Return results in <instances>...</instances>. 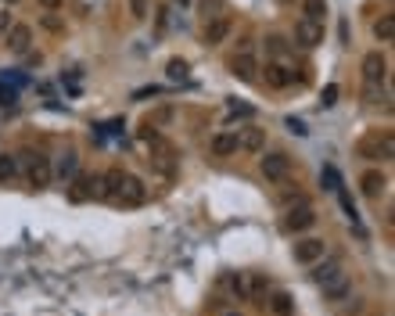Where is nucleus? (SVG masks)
I'll return each instance as SVG.
<instances>
[{
    "label": "nucleus",
    "mask_w": 395,
    "mask_h": 316,
    "mask_svg": "<svg viewBox=\"0 0 395 316\" xmlns=\"http://www.w3.org/2000/svg\"><path fill=\"white\" fill-rule=\"evenodd\" d=\"M302 19L309 22H327V0H302Z\"/></svg>",
    "instance_id": "4be33fe9"
},
{
    "label": "nucleus",
    "mask_w": 395,
    "mask_h": 316,
    "mask_svg": "<svg viewBox=\"0 0 395 316\" xmlns=\"http://www.w3.org/2000/svg\"><path fill=\"white\" fill-rule=\"evenodd\" d=\"M284 126H288V130H291L295 137H306V133H309V130H306V122H302V119H295V115L284 119Z\"/></svg>",
    "instance_id": "72a5a7b5"
},
{
    "label": "nucleus",
    "mask_w": 395,
    "mask_h": 316,
    "mask_svg": "<svg viewBox=\"0 0 395 316\" xmlns=\"http://www.w3.org/2000/svg\"><path fill=\"white\" fill-rule=\"evenodd\" d=\"M363 98H367V104H381L392 93H388V87H363Z\"/></svg>",
    "instance_id": "c85d7f7f"
},
{
    "label": "nucleus",
    "mask_w": 395,
    "mask_h": 316,
    "mask_svg": "<svg viewBox=\"0 0 395 316\" xmlns=\"http://www.w3.org/2000/svg\"><path fill=\"white\" fill-rule=\"evenodd\" d=\"M295 43L306 47V51L320 47V43H324V25H320V22H309V19H298V22H295Z\"/></svg>",
    "instance_id": "2eb2a0df"
},
{
    "label": "nucleus",
    "mask_w": 395,
    "mask_h": 316,
    "mask_svg": "<svg viewBox=\"0 0 395 316\" xmlns=\"http://www.w3.org/2000/svg\"><path fill=\"white\" fill-rule=\"evenodd\" d=\"M291 256L298 266H313L316 259L327 256V241L324 237H298V241L291 245Z\"/></svg>",
    "instance_id": "0eeeda50"
},
{
    "label": "nucleus",
    "mask_w": 395,
    "mask_h": 316,
    "mask_svg": "<svg viewBox=\"0 0 395 316\" xmlns=\"http://www.w3.org/2000/svg\"><path fill=\"white\" fill-rule=\"evenodd\" d=\"M4 47H8L11 54H29V51H33V25L14 22L4 33Z\"/></svg>",
    "instance_id": "9d476101"
},
{
    "label": "nucleus",
    "mask_w": 395,
    "mask_h": 316,
    "mask_svg": "<svg viewBox=\"0 0 395 316\" xmlns=\"http://www.w3.org/2000/svg\"><path fill=\"white\" fill-rule=\"evenodd\" d=\"M19 166H25L29 187H36V191L51 187V180H54V162H51L43 151H25V158H19Z\"/></svg>",
    "instance_id": "f03ea898"
},
{
    "label": "nucleus",
    "mask_w": 395,
    "mask_h": 316,
    "mask_svg": "<svg viewBox=\"0 0 395 316\" xmlns=\"http://www.w3.org/2000/svg\"><path fill=\"white\" fill-rule=\"evenodd\" d=\"M11 25H14V14H11V8H4V11H0V36H4Z\"/></svg>",
    "instance_id": "e433bc0d"
},
{
    "label": "nucleus",
    "mask_w": 395,
    "mask_h": 316,
    "mask_svg": "<svg viewBox=\"0 0 395 316\" xmlns=\"http://www.w3.org/2000/svg\"><path fill=\"white\" fill-rule=\"evenodd\" d=\"M209 151H212L216 158H230V155H237V133H234V130H219V133L209 140Z\"/></svg>",
    "instance_id": "aec40b11"
},
{
    "label": "nucleus",
    "mask_w": 395,
    "mask_h": 316,
    "mask_svg": "<svg viewBox=\"0 0 395 316\" xmlns=\"http://www.w3.org/2000/svg\"><path fill=\"white\" fill-rule=\"evenodd\" d=\"M338 93H341L338 83H327L324 93H320V104H324V108H335V104H338Z\"/></svg>",
    "instance_id": "7c9ffc66"
},
{
    "label": "nucleus",
    "mask_w": 395,
    "mask_h": 316,
    "mask_svg": "<svg viewBox=\"0 0 395 316\" xmlns=\"http://www.w3.org/2000/svg\"><path fill=\"white\" fill-rule=\"evenodd\" d=\"M356 155L367 162H392L395 158V137L392 130H370L356 140Z\"/></svg>",
    "instance_id": "f257e3e1"
},
{
    "label": "nucleus",
    "mask_w": 395,
    "mask_h": 316,
    "mask_svg": "<svg viewBox=\"0 0 395 316\" xmlns=\"http://www.w3.org/2000/svg\"><path fill=\"white\" fill-rule=\"evenodd\" d=\"M374 36L381 40V43H392V40H395V19H392V14H381V19L374 22Z\"/></svg>",
    "instance_id": "b1692460"
},
{
    "label": "nucleus",
    "mask_w": 395,
    "mask_h": 316,
    "mask_svg": "<svg viewBox=\"0 0 395 316\" xmlns=\"http://www.w3.org/2000/svg\"><path fill=\"white\" fill-rule=\"evenodd\" d=\"M237 133V151L245 155H262L266 151V130H259V126H241Z\"/></svg>",
    "instance_id": "ddd939ff"
},
{
    "label": "nucleus",
    "mask_w": 395,
    "mask_h": 316,
    "mask_svg": "<svg viewBox=\"0 0 395 316\" xmlns=\"http://www.w3.org/2000/svg\"><path fill=\"white\" fill-rule=\"evenodd\" d=\"M248 298H262L266 291H270V277H262V273H248Z\"/></svg>",
    "instance_id": "393cba45"
},
{
    "label": "nucleus",
    "mask_w": 395,
    "mask_h": 316,
    "mask_svg": "<svg viewBox=\"0 0 395 316\" xmlns=\"http://www.w3.org/2000/svg\"><path fill=\"white\" fill-rule=\"evenodd\" d=\"M385 187H388V177H385L381 169H367V172L359 177V191L367 194V198H374V201L385 194Z\"/></svg>",
    "instance_id": "a211bd4d"
},
{
    "label": "nucleus",
    "mask_w": 395,
    "mask_h": 316,
    "mask_svg": "<svg viewBox=\"0 0 395 316\" xmlns=\"http://www.w3.org/2000/svg\"><path fill=\"white\" fill-rule=\"evenodd\" d=\"M270 309H273V316H295V298L288 291H277L270 298Z\"/></svg>",
    "instance_id": "5701e85b"
},
{
    "label": "nucleus",
    "mask_w": 395,
    "mask_h": 316,
    "mask_svg": "<svg viewBox=\"0 0 395 316\" xmlns=\"http://www.w3.org/2000/svg\"><path fill=\"white\" fill-rule=\"evenodd\" d=\"M227 316H241V313H227Z\"/></svg>",
    "instance_id": "79ce46f5"
},
{
    "label": "nucleus",
    "mask_w": 395,
    "mask_h": 316,
    "mask_svg": "<svg viewBox=\"0 0 395 316\" xmlns=\"http://www.w3.org/2000/svg\"><path fill=\"white\" fill-rule=\"evenodd\" d=\"M259 172L266 177V183H284V180L291 177V158L284 155V151H270L259 162Z\"/></svg>",
    "instance_id": "423d86ee"
},
{
    "label": "nucleus",
    "mask_w": 395,
    "mask_h": 316,
    "mask_svg": "<svg viewBox=\"0 0 395 316\" xmlns=\"http://www.w3.org/2000/svg\"><path fill=\"white\" fill-rule=\"evenodd\" d=\"M345 273V259L341 256H324V259H316L313 262V284H320V288H324V284L327 280H335V277H341Z\"/></svg>",
    "instance_id": "9b49d317"
},
{
    "label": "nucleus",
    "mask_w": 395,
    "mask_h": 316,
    "mask_svg": "<svg viewBox=\"0 0 395 316\" xmlns=\"http://www.w3.org/2000/svg\"><path fill=\"white\" fill-rule=\"evenodd\" d=\"M11 4H19V0H8V8H11Z\"/></svg>",
    "instance_id": "a19ab883"
},
{
    "label": "nucleus",
    "mask_w": 395,
    "mask_h": 316,
    "mask_svg": "<svg viewBox=\"0 0 395 316\" xmlns=\"http://www.w3.org/2000/svg\"><path fill=\"white\" fill-rule=\"evenodd\" d=\"M166 76L172 79V83H183V79H187V61L183 58H172L169 65H166Z\"/></svg>",
    "instance_id": "bb28decb"
},
{
    "label": "nucleus",
    "mask_w": 395,
    "mask_h": 316,
    "mask_svg": "<svg viewBox=\"0 0 395 316\" xmlns=\"http://www.w3.org/2000/svg\"><path fill=\"white\" fill-rule=\"evenodd\" d=\"M148 201V187L140 177H130L126 172V180H122V191H119V201L115 205H126V209H133V205H144Z\"/></svg>",
    "instance_id": "4468645a"
},
{
    "label": "nucleus",
    "mask_w": 395,
    "mask_h": 316,
    "mask_svg": "<svg viewBox=\"0 0 395 316\" xmlns=\"http://www.w3.org/2000/svg\"><path fill=\"white\" fill-rule=\"evenodd\" d=\"M61 4H65V0H40V8H43V11H58Z\"/></svg>",
    "instance_id": "4c0bfd02"
},
{
    "label": "nucleus",
    "mask_w": 395,
    "mask_h": 316,
    "mask_svg": "<svg viewBox=\"0 0 395 316\" xmlns=\"http://www.w3.org/2000/svg\"><path fill=\"white\" fill-rule=\"evenodd\" d=\"M230 33H234V19H230V14H216V19L205 22L201 40H205V47H219V43L230 40Z\"/></svg>",
    "instance_id": "6e6552de"
},
{
    "label": "nucleus",
    "mask_w": 395,
    "mask_h": 316,
    "mask_svg": "<svg viewBox=\"0 0 395 316\" xmlns=\"http://www.w3.org/2000/svg\"><path fill=\"white\" fill-rule=\"evenodd\" d=\"M177 4H180V8H187V4H191V0H177Z\"/></svg>",
    "instance_id": "58836bf2"
},
{
    "label": "nucleus",
    "mask_w": 395,
    "mask_h": 316,
    "mask_svg": "<svg viewBox=\"0 0 395 316\" xmlns=\"http://www.w3.org/2000/svg\"><path fill=\"white\" fill-rule=\"evenodd\" d=\"M313 227H316V209L309 201H298V205H288V209H284V219H280L284 234H306Z\"/></svg>",
    "instance_id": "7ed1b4c3"
},
{
    "label": "nucleus",
    "mask_w": 395,
    "mask_h": 316,
    "mask_svg": "<svg viewBox=\"0 0 395 316\" xmlns=\"http://www.w3.org/2000/svg\"><path fill=\"white\" fill-rule=\"evenodd\" d=\"M130 14L137 22H144L148 14H151V0H130Z\"/></svg>",
    "instance_id": "2f4dec72"
},
{
    "label": "nucleus",
    "mask_w": 395,
    "mask_h": 316,
    "mask_svg": "<svg viewBox=\"0 0 395 316\" xmlns=\"http://www.w3.org/2000/svg\"><path fill=\"white\" fill-rule=\"evenodd\" d=\"M320 180L327 183V191H341V177H338V169H335V166H324Z\"/></svg>",
    "instance_id": "c756f323"
},
{
    "label": "nucleus",
    "mask_w": 395,
    "mask_h": 316,
    "mask_svg": "<svg viewBox=\"0 0 395 316\" xmlns=\"http://www.w3.org/2000/svg\"><path fill=\"white\" fill-rule=\"evenodd\" d=\"M19 155H11V151H0V187H8L11 180H19Z\"/></svg>",
    "instance_id": "412c9836"
},
{
    "label": "nucleus",
    "mask_w": 395,
    "mask_h": 316,
    "mask_svg": "<svg viewBox=\"0 0 395 316\" xmlns=\"http://www.w3.org/2000/svg\"><path fill=\"white\" fill-rule=\"evenodd\" d=\"M363 87H388V58L381 51H370V54H363Z\"/></svg>",
    "instance_id": "39448f33"
},
{
    "label": "nucleus",
    "mask_w": 395,
    "mask_h": 316,
    "mask_svg": "<svg viewBox=\"0 0 395 316\" xmlns=\"http://www.w3.org/2000/svg\"><path fill=\"white\" fill-rule=\"evenodd\" d=\"M259 79L270 90H288V87H295V69L284 58H273V61H266V65H259Z\"/></svg>",
    "instance_id": "20e7f679"
},
{
    "label": "nucleus",
    "mask_w": 395,
    "mask_h": 316,
    "mask_svg": "<svg viewBox=\"0 0 395 316\" xmlns=\"http://www.w3.org/2000/svg\"><path fill=\"white\" fill-rule=\"evenodd\" d=\"M122 180H126V172L115 166V169H108L101 172V187H98V201H119V191H122Z\"/></svg>",
    "instance_id": "dca6fc26"
},
{
    "label": "nucleus",
    "mask_w": 395,
    "mask_h": 316,
    "mask_svg": "<svg viewBox=\"0 0 395 316\" xmlns=\"http://www.w3.org/2000/svg\"><path fill=\"white\" fill-rule=\"evenodd\" d=\"M201 14H205V22L216 19V14H227V0H201Z\"/></svg>",
    "instance_id": "cd10ccee"
},
{
    "label": "nucleus",
    "mask_w": 395,
    "mask_h": 316,
    "mask_svg": "<svg viewBox=\"0 0 395 316\" xmlns=\"http://www.w3.org/2000/svg\"><path fill=\"white\" fill-rule=\"evenodd\" d=\"M19 101V90L14 87H0V104H14Z\"/></svg>",
    "instance_id": "c9c22d12"
},
{
    "label": "nucleus",
    "mask_w": 395,
    "mask_h": 316,
    "mask_svg": "<svg viewBox=\"0 0 395 316\" xmlns=\"http://www.w3.org/2000/svg\"><path fill=\"white\" fill-rule=\"evenodd\" d=\"M40 25L47 29V33H65V19H58V11L40 14Z\"/></svg>",
    "instance_id": "a878e982"
},
{
    "label": "nucleus",
    "mask_w": 395,
    "mask_h": 316,
    "mask_svg": "<svg viewBox=\"0 0 395 316\" xmlns=\"http://www.w3.org/2000/svg\"><path fill=\"white\" fill-rule=\"evenodd\" d=\"M76 172H79V155L69 148L65 155H58V162H54V180L69 187V180L76 177Z\"/></svg>",
    "instance_id": "6ab92c4d"
},
{
    "label": "nucleus",
    "mask_w": 395,
    "mask_h": 316,
    "mask_svg": "<svg viewBox=\"0 0 395 316\" xmlns=\"http://www.w3.org/2000/svg\"><path fill=\"white\" fill-rule=\"evenodd\" d=\"M349 298H352V280H349V273H341V277H335V280L324 284V302L341 306V302H349Z\"/></svg>",
    "instance_id": "f3484780"
},
{
    "label": "nucleus",
    "mask_w": 395,
    "mask_h": 316,
    "mask_svg": "<svg viewBox=\"0 0 395 316\" xmlns=\"http://www.w3.org/2000/svg\"><path fill=\"white\" fill-rule=\"evenodd\" d=\"M280 4H295V0H280Z\"/></svg>",
    "instance_id": "ea45409f"
},
{
    "label": "nucleus",
    "mask_w": 395,
    "mask_h": 316,
    "mask_svg": "<svg viewBox=\"0 0 395 316\" xmlns=\"http://www.w3.org/2000/svg\"><path fill=\"white\" fill-rule=\"evenodd\" d=\"M266 51H270V54H284V51H288V43H284V36H270V40H266Z\"/></svg>",
    "instance_id": "f704fd0d"
},
{
    "label": "nucleus",
    "mask_w": 395,
    "mask_h": 316,
    "mask_svg": "<svg viewBox=\"0 0 395 316\" xmlns=\"http://www.w3.org/2000/svg\"><path fill=\"white\" fill-rule=\"evenodd\" d=\"M69 183H72V187H69V198H72V201H90V198H98L101 172H76Z\"/></svg>",
    "instance_id": "1a4fd4ad"
},
{
    "label": "nucleus",
    "mask_w": 395,
    "mask_h": 316,
    "mask_svg": "<svg viewBox=\"0 0 395 316\" xmlns=\"http://www.w3.org/2000/svg\"><path fill=\"white\" fill-rule=\"evenodd\" d=\"M230 115H241V119H251V115H256V108H251V104H241V101H230Z\"/></svg>",
    "instance_id": "473e14b6"
},
{
    "label": "nucleus",
    "mask_w": 395,
    "mask_h": 316,
    "mask_svg": "<svg viewBox=\"0 0 395 316\" xmlns=\"http://www.w3.org/2000/svg\"><path fill=\"white\" fill-rule=\"evenodd\" d=\"M230 76H237L241 83H259V61L251 51H241L230 58Z\"/></svg>",
    "instance_id": "f8f14e48"
}]
</instances>
